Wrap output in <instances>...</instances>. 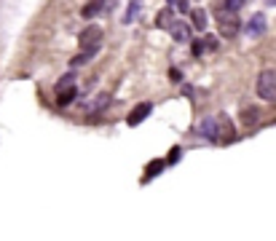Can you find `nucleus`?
<instances>
[{"instance_id":"obj_1","label":"nucleus","mask_w":276,"mask_h":241,"mask_svg":"<svg viewBox=\"0 0 276 241\" xmlns=\"http://www.w3.org/2000/svg\"><path fill=\"white\" fill-rule=\"evenodd\" d=\"M214 16H218V24H220V35H223V38H233V35H239L242 22H239L236 11H228V8L220 3V6H214Z\"/></svg>"},{"instance_id":"obj_2","label":"nucleus","mask_w":276,"mask_h":241,"mask_svg":"<svg viewBox=\"0 0 276 241\" xmlns=\"http://www.w3.org/2000/svg\"><path fill=\"white\" fill-rule=\"evenodd\" d=\"M258 94L266 102L276 99V70H263L258 75Z\"/></svg>"},{"instance_id":"obj_3","label":"nucleus","mask_w":276,"mask_h":241,"mask_svg":"<svg viewBox=\"0 0 276 241\" xmlns=\"http://www.w3.org/2000/svg\"><path fill=\"white\" fill-rule=\"evenodd\" d=\"M100 46H102V27H86L81 32V48L83 51H89V54H97L100 51Z\"/></svg>"},{"instance_id":"obj_4","label":"nucleus","mask_w":276,"mask_h":241,"mask_svg":"<svg viewBox=\"0 0 276 241\" xmlns=\"http://www.w3.org/2000/svg\"><path fill=\"white\" fill-rule=\"evenodd\" d=\"M244 30H247V35H249L252 41H255V38H263V35H266V30H268V19H266V14H252Z\"/></svg>"},{"instance_id":"obj_5","label":"nucleus","mask_w":276,"mask_h":241,"mask_svg":"<svg viewBox=\"0 0 276 241\" xmlns=\"http://www.w3.org/2000/svg\"><path fill=\"white\" fill-rule=\"evenodd\" d=\"M218 139L220 142H233L236 139V131H233V124L228 115H220L218 118Z\"/></svg>"},{"instance_id":"obj_6","label":"nucleus","mask_w":276,"mask_h":241,"mask_svg":"<svg viewBox=\"0 0 276 241\" xmlns=\"http://www.w3.org/2000/svg\"><path fill=\"white\" fill-rule=\"evenodd\" d=\"M150 110H153V105H150V102H142V105H137L134 110L129 113L126 124H129V126H137V124H142V120H145V118L150 115Z\"/></svg>"},{"instance_id":"obj_7","label":"nucleus","mask_w":276,"mask_h":241,"mask_svg":"<svg viewBox=\"0 0 276 241\" xmlns=\"http://www.w3.org/2000/svg\"><path fill=\"white\" fill-rule=\"evenodd\" d=\"M199 134L204 137V139H218V118H201V124H199Z\"/></svg>"},{"instance_id":"obj_8","label":"nucleus","mask_w":276,"mask_h":241,"mask_svg":"<svg viewBox=\"0 0 276 241\" xmlns=\"http://www.w3.org/2000/svg\"><path fill=\"white\" fill-rule=\"evenodd\" d=\"M169 32H172V38L177 43H188L190 41V27H188V22H172L169 24Z\"/></svg>"},{"instance_id":"obj_9","label":"nucleus","mask_w":276,"mask_h":241,"mask_svg":"<svg viewBox=\"0 0 276 241\" xmlns=\"http://www.w3.org/2000/svg\"><path fill=\"white\" fill-rule=\"evenodd\" d=\"M258 120H260V107H249V105H247L244 110H242V124H244L247 129H252Z\"/></svg>"},{"instance_id":"obj_10","label":"nucleus","mask_w":276,"mask_h":241,"mask_svg":"<svg viewBox=\"0 0 276 241\" xmlns=\"http://www.w3.org/2000/svg\"><path fill=\"white\" fill-rule=\"evenodd\" d=\"M169 24H172V8H161L159 14H155V27L169 30Z\"/></svg>"},{"instance_id":"obj_11","label":"nucleus","mask_w":276,"mask_h":241,"mask_svg":"<svg viewBox=\"0 0 276 241\" xmlns=\"http://www.w3.org/2000/svg\"><path fill=\"white\" fill-rule=\"evenodd\" d=\"M190 22H193L196 30H207V11L193 8V11H190Z\"/></svg>"},{"instance_id":"obj_12","label":"nucleus","mask_w":276,"mask_h":241,"mask_svg":"<svg viewBox=\"0 0 276 241\" xmlns=\"http://www.w3.org/2000/svg\"><path fill=\"white\" fill-rule=\"evenodd\" d=\"M102 8H105V0H89V6L83 8V16H86V19H94Z\"/></svg>"},{"instance_id":"obj_13","label":"nucleus","mask_w":276,"mask_h":241,"mask_svg":"<svg viewBox=\"0 0 276 241\" xmlns=\"http://www.w3.org/2000/svg\"><path fill=\"white\" fill-rule=\"evenodd\" d=\"M75 96H78V89L70 86V89H65V91H56V102H59V105H70Z\"/></svg>"},{"instance_id":"obj_14","label":"nucleus","mask_w":276,"mask_h":241,"mask_svg":"<svg viewBox=\"0 0 276 241\" xmlns=\"http://www.w3.org/2000/svg\"><path fill=\"white\" fill-rule=\"evenodd\" d=\"M140 6H142V0H131V3H129V11H126V16H124V22H126V24L134 22V16H137Z\"/></svg>"},{"instance_id":"obj_15","label":"nucleus","mask_w":276,"mask_h":241,"mask_svg":"<svg viewBox=\"0 0 276 241\" xmlns=\"http://www.w3.org/2000/svg\"><path fill=\"white\" fill-rule=\"evenodd\" d=\"M91 56H94V54H89V51H81L78 56H73V59H70V67L75 70V67H81V65H86V62H89Z\"/></svg>"},{"instance_id":"obj_16","label":"nucleus","mask_w":276,"mask_h":241,"mask_svg":"<svg viewBox=\"0 0 276 241\" xmlns=\"http://www.w3.org/2000/svg\"><path fill=\"white\" fill-rule=\"evenodd\" d=\"M164 166H166V161H153V164L148 166V172H145V179H153V177L159 174V172H161Z\"/></svg>"},{"instance_id":"obj_17","label":"nucleus","mask_w":276,"mask_h":241,"mask_svg":"<svg viewBox=\"0 0 276 241\" xmlns=\"http://www.w3.org/2000/svg\"><path fill=\"white\" fill-rule=\"evenodd\" d=\"M73 81H75V72H67V75L56 83V91H65V89H70V86H73Z\"/></svg>"},{"instance_id":"obj_18","label":"nucleus","mask_w":276,"mask_h":241,"mask_svg":"<svg viewBox=\"0 0 276 241\" xmlns=\"http://www.w3.org/2000/svg\"><path fill=\"white\" fill-rule=\"evenodd\" d=\"M201 46H204V51H218V38H214V35H207V38L201 41Z\"/></svg>"},{"instance_id":"obj_19","label":"nucleus","mask_w":276,"mask_h":241,"mask_svg":"<svg viewBox=\"0 0 276 241\" xmlns=\"http://www.w3.org/2000/svg\"><path fill=\"white\" fill-rule=\"evenodd\" d=\"M244 3H247V0H225V3H223V6H225L228 11H239V8H242V6H244Z\"/></svg>"},{"instance_id":"obj_20","label":"nucleus","mask_w":276,"mask_h":241,"mask_svg":"<svg viewBox=\"0 0 276 241\" xmlns=\"http://www.w3.org/2000/svg\"><path fill=\"white\" fill-rule=\"evenodd\" d=\"M180 161V148H172V153H169V161L166 164H177Z\"/></svg>"},{"instance_id":"obj_21","label":"nucleus","mask_w":276,"mask_h":241,"mask_svg":"<svg viewBox=\"0 0 276 241\" xmlns=\"http://www.w3.org/2000/svg\"><path fill=\"white\" fill-rule=\"evenodd\" d=\"M177 11H183V14H188V0H174Z\"/></svg>"},{"instance_id":"obj_22","label":"nucleus","mask_w":276,"mask_h":241,"mask_svg":"<svg viewBox=\"0 0 276 241\" xmlns=\"http://www.w3.org/2000/svg\"><path fill=\"white\" fill-rule=\"evenodd\" d=\"M201 51H204V46H201V41H196V43H193V54H196V56H199V54H201Z\"/></svg>"},{"instance_id":"obj_23","label":"nucleus","mask_w":276,"mask_h":241,"mask_svg":"<svg viewBox=\"0 0 276 241\" xmlns=\"http://www.w3.org/2000/svg\"><path fill=\"white\" fill-rule=\"evenodd\" d=\"M266 6H276V0H266Z\"/></svg>"}]
</instances>
